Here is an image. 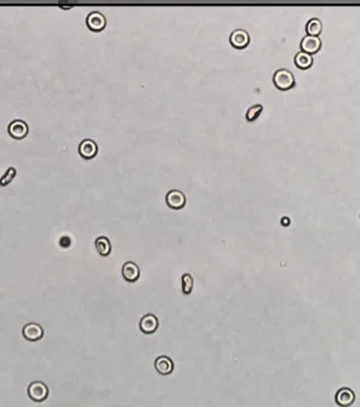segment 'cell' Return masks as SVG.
I'll return each instance as SVG.
<instances>
[{
  "label": "cell",
  "mask_w": 360,
  "mask_h": 407,
  "mask_svg": "<svg viewBox=\"0 0 360 407\" xmlns=\"http://www.w3.org/2000/svg\"><path fill=\"white\" fill-rule=\"evenodd\" d=\"M306 30L308 35H313V37H318L323 30L322 21L319 18H311L306 24Z\"/></svg>",
  "instance_id": "obj_16"
},
{
  "label": "cell",
  "mask_w": 360,
  "mask_h": 407,
  "mask_svg": "<svg viewBox=\"0 0 360 407\" xmlns=\"http://www.w3.org/2000/svg\"><path fill=\"white\" fill-rule=\"evenodd\" d=\"M262 110H263V107L262 104H253L247 109L246 111V120L247 121H255L256 119L261 115Z\"/></svg>",
  "instance_id": "obj_17"
},
{
  "label": "cell",
  "mask_w": 360,
  "mask_h": 407,
  "mask_svg": "<svg viewBox=\"0 0 360 407\" xmlns=\"http://www.w3.org/2000/svg\"><path fill=\"white\" fill-rule=\"evenodd\" d=\"M121 274L122 278L125 279V281H127V283H135V281L138 280L141 272H139V267L135 262L129 261L122 264Z\"/></svg>",
  "instance_id": "obj_9"
},
{
  "label": "cell",
  "mask_w": 360,
  "mask_h": 407,
  "mask_svg": "<svg viewBox=\"0 0 360 407\" xmlns=\"http://www.w3.org/2000/svg\"><path fill=\"white\" fill-rule=\"evenodd\" d=\"M97 152H99V147L93 139L86 138L79 144V154L84 159H93L97 154Z\"/></svg>",
  "instance_id": "obj_11"
},
{
  "label": "cell",
  "mask_w": 360,
  "mask_h": 407,
  "mask_svg": "<svg viewBox=\"0 0 360 407\" xmlns=\"http://www.w3.org/2000/svg\"><path fill=\"white\" fill-rule=\"evenodd\" d=\"M22 334H23L24 338L29 342H37L40 341L43 338L44 330L40 325L37 324V322H29L23 327L22 330Z\"/></svg>",
  "instance_id": "obj_5"
},
{
  "label": "cell",
  "mask_w": 360,
  "mask_h": 407,
  "mask_svg": "<svg viewBox=\"0 0 360 407\" xmlns=\"http://www.w3.org/2000/svg\"><path fill=\"white\" fill-rule=\"evenodd\" d=\"M95 245H96V250L101 256H108L112 251V244L110 239L106 236H100L95 240Z\"/></svg>",
  "instance_id": "obj_15"
},
{
  "label": "cell",
  "mask_w": 360,
  "mask_h": 407,
  "mask_svg": "<svg viewBox=\"0 0 360 407\" xmlns=\"http://www.w3.org/2000/svg\"><path fill=\"white\" fill-rule=\"evenodd\" d=\"M301 49L303 52L312 55L319 51L322 49V39L319 37H313V35H308L303 37L301 40Z\"/></svg>",
  "instance_id": "obj_7"
},
{
  "label": "cell",
  "mask_w": 360,
  "mask_h": 407,
  "mask_svg": "<svg viewBox=\"0 0 360 407\" xmlns=\"http://www.w3.org/2000/svg\"><path fill=\"white\" fill-rule=\"evenodd\" d=\"M154 367L159 375L169 376L174 372V361H172L171 359L166 355L158 356V358L155 359Z\"/></svg>",
  "instance_id": "obj_10"
},
{
  "label": "cell",
  "mask_w": 360,
  "mask_h": 407,
  "mask_svg": "<svg viewBox=\"0 0 360 407\" xmlns=\"http://www.w3.org/2000/svg\"><path fill=\"white\" fill-rule=\"evenodd\" d=\"M335 400H336V404L339 406L350 407L356 400V394L350 388H341L337 392Z\"/></svg>",
  "instance_id": "obj_13"
},
{
  "label": "cell",
  "mask_w": 360,
  "mask_h": 407,
  "mask_svg": "<svg viewBox=\"0 0 360 407\" xmlns=\"http://www.w3.org/2000/svg\"><path fill=\"white\" fill-rule=\"evenodd\" d=\"M9 133L12 136L13 138H24L28 133V125L23 120H19V119H16V120L11 121L9 124Z\"/></svg>",
  "instance_id": "obj_12"
},
{
  "label": "cell",
  "mask_w": 360,
  "mask_h": 407,
  "mask_svg": "<svg viewBox=\"0 0 360 407\" xmlns=\"http://www.w3.org/2000/svg\"><path fill=\"white\" fill-rule=\"evenodd\" d=\"M166 204L170 208L180 210L186 205V195L178 189H172L166 194Z\"/></svg>",
  "instance_id": "obj_6"
},
{
  "label": "cell",
  "mask_w": 360,
  "mask_h": 407,
  "mask_svg": "<svg viewBox=\"0 0 360 407\" xmlns=\"http://www.w3.org/2000/svg\"><path fill=\"white\" fill-rule=\"evenodd\" d=\"M86 24L94 32H101L106 27V17L100 11H93L86 17Z\"/></svg>",
  "instance_id": "obj_8"
},
{
  "label": "cell",
  "mask_w": 360,
  "mask_h": 407,
  "mask_svg": "<svg viewBox=\"0 0 360 407\" xmlns=\"http://www.w3.org/2000/svg\"><path fill=\"white\" fill-rule=\"evenodd\" d=\"M15 175H16V170L13 169V167H9V169L6 170V172L2 175V177L0 178V186H7V185H9L11 181L13 180Z\"/></svg>",
  "instance_id": "obj_19"
},
{
  "label": "cell",
  "mask_w": 360,
  "mask_h": 407,
  "mask_svg": "<svg viewBox=\"0 0 360 407\" xmlns=\"http://www.w3.org/2000/svg\"><path fill=\"white\" fill-rule=\"evenodd\" d=\"M273 83L279 90H289L295 86V77L287 69H278L273 75Z\"/></svg>",
  "instance_id": "obj_1"
},
{
  "label": "cell",
  "mask_w": 360,
  "mask_h": 407,
  "mask_svg": "<svg viewBox=\"0 0 360 407\" xmlns=\"http://www.w3.org/2000/svg\"><path fill=\"white\" fill-rule=\"evenodd\" d=\"M28 397L35 403H43L49 397V388L45 383L40 381L32 382L28 386Z\"/></svg>",
  "instance_id": "obj_2"
},
{
  "label": "cell",
  "mask_w": 360,
  "mask_h": 407,
  "mask_svg": "<svg viewBox=\"0 0 360 407\" xmlns=\"http://www.w3.org/2000/svg\"><path fill=\"white\" fill-rule=\"evenodd\" d=\"M182 292L185 295H191L192 290H193V278H192L191 274L186 273V274L182 275Z\"/></svg>",
  "instance_id": "obj_18"
},
{
  "label": "cell",
  "mask_w": 360,
  "mask_h": 407,
  "mask_svg": "<svg viewBox=\"0 0 360 407\" xmlns=\"http://www.w3.org/2000/svg\"><path fill=\"white\" fill-rule=\"evenodd\" d=\"M159 320L154 314H146L139 320V330L144 334H152L158 330Z\"/></svg>",
  "instance_id": "obj_4"
},
{
  "label": "cell",
  "mask_w": 360,
  "mask_h": 407,
  "mask_svg": "<svg viewBox=\"0 0 360 407\" xmlns=\"http://www.w3.org/2000/svg\"><path fill=\"white\" fill-rule=\"evenodd\" d=\"M295 65L300 69H308L313 65V57L307 52L300 51L295 56Z\"/></svg>",
  "instance_id": "obj_14"
},
{
  "label": "cell",
  "mask_w": 360,
  "mask_h": 407,
  "mask_svg": "<svg viewBox=\"0 0 360 407\" xmlns=\"http://www.w3.org/2000/svg\"><path fill=\"white\" fill-rule=\"evenodd\" d=\"M230 43L236 49H245L250 43V35L245 29H234L230 37Z\"/></svg>",
  "instance_id": "obj_3"
}]
</instances>
